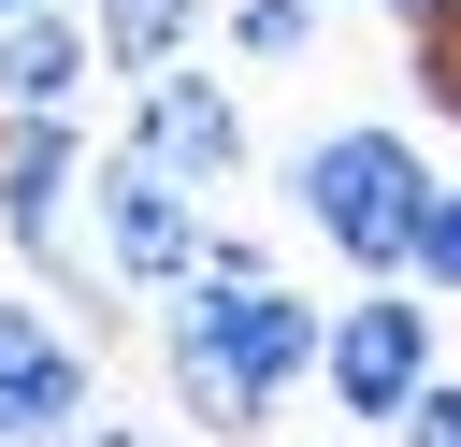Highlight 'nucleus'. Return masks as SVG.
I'll use <instances>...</instances> for the list:
<instances>
[{
  "label": "nucleus",
  "mask_w": 461,
  "mask_h": 447,
  "mask_svg": "<svg viewBox=\"0 0 461 447\" xmlns=\"http://www.w3.org/2000/svg\"><path fill=\"white\" fill-rule=\"evenodd\" d=\"M317 332H331V317H317L288 274H245V288L187 274V288H173V332H158L173 418H187V433H216V447H259V433H274V404H288V389H317Z\"/></svg>",
  "instance_id": "nucleus-1"
},
{
  "label": "nucleus",
  "mask_w": 461,
  "mask_h": 447,
  "mask_svg": "<svg viewBox=\"0 0 461 447\" xmlns=\"http://www.w3.org/2000/svg\"><path fill=\"white\" fill-rule=\"evenodd\" d=\"M432 159H418V130L403 115H331L303 159H288V202H303V231L346 260V274H403V245H418V216H432Z\"/></svg>",
  "instance_id": "nucleus-2"
},
{
  "label": "nucleus",
  "mask_w": 461,
  "mask_h": 447,
  "mask_svg": "<svg viewBox=\"0 0 461 447\" xmlns=\"http://www.w3.org/2000/svg\"><path fill=\"white\" fill-rule=\"evenodd\" d=\"M432 375H447V346H432V288L375 274V288L331 303V332H317V389H331L346 433H403V404H418Z\"/></svg>",
  "instance_id": "nucleus-3"
},
{
  "label": "nucleus",
  "mask_w": 461,
  "mask_h": 447,
  "mask_svg": "<svg viewBox=\"0 0 461 447\" xmlns=\"http://www.w3.org/2000/svg\"><path fill=\"white\" fill-rule=\"evenodd\" d=\"M86 115L58 101V115H14V144H0V231H14V260L58 288V303H115L101 288V260H86Z\"/></svg>",
  "instance_id": "nucleus-4"
},
{
  "label": "nucleus",
  "mask_w": 461,
  "mask_h": 447,
  "mask_svg": "<svg viewBox=\"0 0 461 447\" xmlns=\"http://www.w3.org/2000/svg\"><path fill=\"white\" fill-rule=\"evenodd\" d=\"M202 231H216V202L173 187L158 159H130V144L86 159V260H101L115 303H130V288H187V274H202Z\"/></svg>",
  "instance_id": "nucleus-5"
},
{
  "label": "nucleus",
  "mask_w": 461,
  "mask_h": 447,
  "mask_svg": "<svg viewBox=\"0 0 461 447\" xmlns=\"http://www.w3.org/2000/svg\"><path fill=\"white\" fill-rule=\"evenodd\" d=\"M101 418V360L72 303H0V447H72Z\"/></svg>",
  "instance_id": "nucleus-6"
},
{
  "label": "nucleus",
  "mask_w": 461,
  "mask_h": 447,
  "mask_svg": "<svg viewBox=\"0 0 461 447\" xmlns=\"http://www.w3.org/2000/svg\"><path fill=\"white\" fill-rule=\"evenodd\" d=\"M115 144H130V159H158L173 187H202V202H216V187H245V115H230V87H216V72H187V58L130 87V130H115Z\"/></svg>",
  "instance_id": "nucleus-7"
},
{
  "label": "nucleus",
  "mask_w": 461,
  "mask_h": 447,
  "mask_svg": "<svg viewBox=\"0 0 461 447\" xmlns=\"http://www.w3.org/2000/svg\"><path fill=\"white\" fill-rule=\"evenodd\" d=\"M86 72H101V43H86V14H72V0L0 14V101H14V115H58Z\"/></svg>",
  "instance_id": "nucleus-8"
},
{
  "label": "nucleus",
  "mask_w": 461,
  "mask_h": 447,
  "mask_svg": "<svg viewBox=\"0 0 461 447\" xmlns=\"http://www.w3.org/2000/svg\"><path fill=\"white\" fill-rule=\"evenodd\" d=\"M202 14H216V0H86V43H101L115 87H144V72H173V58L202 43Z\"/></svg>",
  "instance_id": "nucleus-9"
},
{
  "label": "nucleus",
  "mask_w": 461,
  "mask_h": 447,
  "mask_svg": "<svg viewBox=\"0 0 461 447\" xmlns=\"http://www.w3.org/2000/svg\"><path fill=\"white\" fill-rule=\"evenodd\" d=\"M403 288L461 303V187H432V216H418V245H403Z\"/></svg>",
  "instance_id": "nucleus-10"
},
{
  "label": "nucleus",
  "mask_w": 461,
  "mask_h": 447,
  "mask_svg": "<svg viewBox=\"0 0 461 447\" xmlns=\"http://www.w3.org/2000/svg\"><path fill=\"white\" fill-rule=\"evenodd\" d=\"M230 43L245 58H303L317 43V0H230Z\"/></svg>",
  "instance_id": "nucleus-11"
},
{
  "label": "nucleus",
  "mask_w": 461,
  "mask_h": 447,
  "mask_svg": "<svg viewBox=\"0 0 461 447\" xmlns=\"http://www.w3.org/2000/svg\"><path fill=\"white\" fill-rule=\"evenodd\" d=\"M418 101H432V115H461V0L418 29Z\"/></svg>",
  "instance_id": "nucleus-12"
},
{
  "label": "nucleus",
  "mask_w": 461,
  "mask_h": 447,
  "mask_svg": "<svg viewBox=\"0 0 461 447\" xmlns=\"http://www.w3.org/2000/svg\"><path fill=\"white\" fill-rule=\"evenodd\" d=\"M403 447H461V375H432V389L403 404Z\"/></svg>",
  "instance_id": "nucleus-13"
},
{
  "label": "nucleus",
  "mask_w": 461,
  "mask_h": 447,
  "mask_svg": "<svg viewBox=\"0 0 461 447\" xmlns=\"http://www.w3.org/2000/svg\"><path fill=\"white\" fill-rule=\"evenodd\" d=\"M202 274H216V288H245V274H274V245H259V231H202Z\"/></svg>",
  "instance_id": "nucleus-14"
},
{
  "label": "nucleus",
  "mask_w": 461,
  "mask_h": 447,
  "mask_svg": "<svg viewBox=\"0 0 461 447\" xmlns=\"http://www.w3.org/2000/svg\"><path fill=\"white\" fill-rule=\"evenodd\" d=\"M72 447H158V433H144V418H86Z\"/></svg>",
  "instance_id": "nucleus-15"
},
{
  "label": "nucleus",
  "mask_w": 461,
  "mask_h": 447,
  "mask_svg": "<svg viewBox=\"0 0 461 447\" xmlns=\"http://www.w3.org/2000/svg\"><path fill=\"white\" fill-rule=\"evenodd\" d=\"M389 14H403V29H432V14H447V0H389Z\"/></svg>",
  "instance_id": "nucleus-16"
},
{
  "label": "nucleus",
  "mask_w": 461,
  "mask_h": 447,
  "mask_svg": "<svg viewBox=\"0 0 461 447\" xmlns=\"http://www.w3.org/2000/svg\"><path fill=\"white\" fill-rule=\"evenodd\" d=\"M0 14H43V0H0Z\"/></svg>",
  "instance_id": "nucleus-17"
},
{
  "label": "nucleus",
  "mask_w": 461,
  "mask_h": 447,
  "mask_svg": "<svg viewBox=\"0 0 461 447\" xmlns=\"http://www.w3.org/2000/svg\"><path fill=\"white\" fill-rule=\"evenodd\" d=\"M0 144H14V101H0Z\"/></svg>",
  "instance_id": "nucleus-18"
}]
</instances>
